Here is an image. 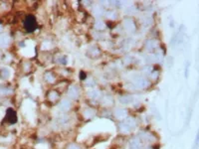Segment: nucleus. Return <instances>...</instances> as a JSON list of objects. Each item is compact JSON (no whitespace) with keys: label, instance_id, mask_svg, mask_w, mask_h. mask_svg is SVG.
Here are the masks:
<instances>
[{"label":"nucleus","instance_id":"8","mask_svg":"<svg viewBox=\"0 0 199 149\" xmlns=\"http://www.w3.org/2000/svg\"><path fill=\"white\" fill-rule=\"evenodd\" d=\"M7 118L8 120L10 121V122H15L17 119V116H16V113L14 112V110H8V113H7Z\"/></svg>","mask_w":199,"mask_h":149},{"label":"nucleus","instance_id":"7","mask_svg":"<svg viewBox=\"0 0 199 149\" xmlns=\"http://www.w3.org/2000/svg\"><path fill=\"white\" fill-rule=\"evenodd\" d=\"M135 83L140 87H144L147 85V81H145L144 79H142V78H138L135 81Z\"/></svg>","mask_w":199,"mask_h":149},{"label":"nucleus","instance_id":"16","mask_svg":"<svg viewBox=\"0 0 199 149\" xmlns=\"http://www.w3.org/2000/svg\"><path fill=\"white\" fill-rule=\"evenodd\" d=\"M46 80L48 81V82H54V77L52 76L51 74H47L45 76Z\"/></svg>","mask_w":199,"mask_h":149},{"label":"nucleus","instance_id":"10","mask_svg":"<svg viewBox=\"0 0 199 149\" xmlns=\"http://www.w3.org/2000/svg\"><path fill=\"white\" fill-rule=\"evenodd\" d=\"M120 131L124 133V134H127V133H129V132L131 131V129L129 127V125H127L124 121V122H122V124H120Z\"/></svg>","mask_w":199,"mask_h":149},{"label":"nucleus","instance_id":"5","mask_svg":"<svg viewBox=\"0 0 199 149\" xmlns=\"http://www.w3.org/2000/svg\"><path fill=\"white\" fill-rule=\"evenodd\" d=\"M124 28H126L127 31H131V30H133V29H135V25H133V22L131 21V19L124 20Z\"/></svg>","mask_w":199,"mask_h":149},{"label":"nucleus","instance_id":"4","mask_svg":"<svg viewBox=\"0 0 199 149\" xmlns=\"http://www.w3.org/2000/svg\"><path fill=\"white\" fill-rule=\"evenodd\" d=\"M70 107H71V103L68 99H63V100H61V103H60V105H59V108L62 111H67L68 109H70Z\"/></svg>","mask_w":199,"mask_h":149},{"label":"nucleus","instance_id":"19","mask_svg":"<svg viewBox=\"0 0 199 149\" xmlns=\"http://www.w3.org/2000/svg\"><path fill=\"white\" fill-rule=\"evenodd\" d=\"M0 30H1V26H0Z\"/></svg>","mask_w":199,"mask_h":149},{"label":"nucleus","instance_id":"17","mask_svg":"<svg viewBox=\"0 0 199 149\" xmlns=\"http://www.w3.org/2000/svg\"><path fill=\"white\" fill-rule=\"evenodd\" d=\"M198 144H199V130H198L197 135H196V138H195V145L198 146Z\"/></svg>","mask_w":199,"mask_h":149},{"label":"nucleus","instance_id":"2","mask_svg":"<svg viewBox=\"0 0 199 149\" xmlns=\"http://www.w3.org/2000/svg\"><path fill=\"white\" fill-rule=\"evenodd\" d=\"M115 117L117 119H120V120L126 119L127 110H124V108H117V109L115 110Z\"/></svg>","mask_w":199,"mask_h":149},{"label":"nucleus","instance_id":"14","mask_svg":"<svg viewBox=\"0 0 199 149\" xmlns=\"http://www.w3.org/2000/svg\"><path fill=\"white\" fill-rule=\"evenodd\" d=\"M131 100H133V98H131V96H124V98H120V101H122V103H124V105H129V103H131Z\"/></svg>","mask_w":199,"mask_h":149},{"label":"nucleus","instance_id":"6","mask_svg":"<svg viewBox=\"0 0 199 149\" xmlns=\"http://www.w3.org/2000/svg\"><path fill=\"white\" fill-rule=\"evenodd\" d=\"M124 122H126L127 125H129V127L131 128V129H133V128L136 126V121L133 118H131V117H129V118H126V120H124Z\"/></svg>","mask_w":199,"mask_h":149},{"label":"nucleus","instance_id":"3","mask_svg":"<svg viewBox=\"0 0 199 149\" xmlns=\"http://www.w3.org/2000/svg\"><path fill=\"white\" fill-rule=\"evenodd\" d=\"M25 25H26V28H27V30H29V31L34 30V28H35V20H34V18H32V16H29L27 19H26Z\"/></svg>","mask_w":199,"mask_h":149},{"label":"nucleus","instance_id":"15","mask_svg":"<svg viewBox=\"0 0 199 149\" xmlns=\"http://www.w3.org/2000/svg\"><path fill=\"white\" fill-rule=\"evenodd\" d=\"M67 149H82L81 147H80L78 144H76V143H71V144H69L68 146H67Z\"/></svg>","mask_w":199,"mask_h":149},{"label":"nucleus","instance_id":"9","mask_svg":"<svg viewBox=\"0 0 199 149\" xmlns=\"http://www.w3.org/2000/svg\"><path fill=\"white\" fill-rule=\"evenodd\" d=\"M68 94L71 96V98H77L78 96H79V92H78V90L76 89V87H71V89H69L68 91Z\"/></svg>","mask_w":199,"mask_h":149},{"label":"nucleus","instance_id":"13","mask_svg":"<svg viewBox=\"0 0 199 149\" xmlns=\"http://www.w3.org/2000/svg\"><path fill=\"white\" fill-rule=\"evenodd\" d=\"M89 96H90L92 98H99L100 92L98 91H96V90H92V91L89 92Z\"/></svg>","mask_w":199,"mask_h":149},{"label":"nucleus","instance_id":"11","mask_svg":"<svg viewBox=\"0 0 199 149\" xmlns=\"http://www.w3.org/2000/svg\"><path fill=\"white\" fill-rule=\"evenodd\" d=\"M8 43V37L6 35H1L0 36V45L1 46H6Z\"/></svg>","mask_w":199,"mask_h":149},{"label":"nucleus","instance_id":"1","mask_svg":"<svg viewBox=\"0 0 199 149\" xmlns=\"http://www.w3.org/2000/svg\"><path fill=\"white\" fill-rule=\"evenodd\" d=\"M142 140L138 137L133 138V140L129 143V149H142Z\"/></svg>","mask_w":199,"mask_h":149},{"label":"nucleus","instance_id":"12","mask_svg":"<svg viewBox=\"0 0 199 149\" xmlns=\"http://www.w3.org/2000/svg\"><path fill=\"white\" fill-rule=\"evenodd\" d=\"M94 114H95V111L92 109H86L84 111V116L86 117V118H91Z\"/></svg>","mask_w":199,"mask_h":149},{"label":"nucleus","instance_id":"18","mask_svg":"<svg viewBox=\"0 0 199 149\" xmlns=\"http://www.w3.org/2000/svg\"><path fill=\"white\" fill-rule=\"evenodd\" d=\"M104 27H105V26H104V24H103L102 22H98V23H97V28L103 29Z\"/></svg>","mask_w":199,"mask_h":149}]
</instances>
